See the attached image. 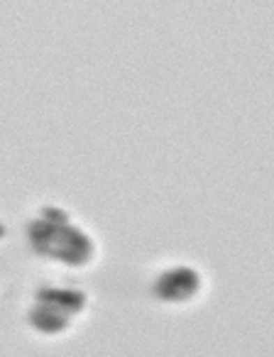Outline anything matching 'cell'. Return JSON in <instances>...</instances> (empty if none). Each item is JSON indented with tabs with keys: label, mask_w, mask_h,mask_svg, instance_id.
Here are the masks:
<instances>
[{
	"label": "cell",
	"mask_w": 274,
	"mask_h": 357,
	"mask_svg": "<svg viewBox=\"0 0 274 357\" xmlns=\"http://www.w3.org/2000/svg\"><path fill=\"white\" fill-rule=\"evenodd\" d=\"M27 240L35 255L66 267H86L96 257V243L59 206H45L27 225Z\"/></svg>",
	"instance_id": "6da1fadb"
},
{
	"label": "cell",
	"mask_w": 274,
	"mask_h": 357,
	"mask_svg": "<svg viewBox=\"0 0 274 357\" xmlns=\"http://www.w3.org/2000/svg\"><path fill=\"white\" fill-rule=\"evenodd\" d=\"M89 306V296L81 289L45 287L35 294L27 323L42 335H61Z\"/></svg>",
	"instance_id": "7a4b0ae2"
},
{
	"label": "cell",
	"mask_w": 274,
	"mask_h": 357,
	"mask_svg": "<svg viewBox=\"0 0 274 357\" xmlns=\"http://www.w3.org/2000/svg\"><path fill=\"white\" fill-rule=\"evenodd\" d=\"M201 291V274L199 269L189 264H176L157 274L152 284V296L165 303H186Z\"/></svg>",
	"instance_id": "3957f363"
},
{
	"label": "cell",
	"mask_w": 274,
	"mask_h": 357,
	"mask_svg": "<svg viewBox=\"0 0 274 357\" xmlns=\"http://www.w3.org/2000/svg\"><path fill=\"white\" fill-rule=\"evenodd\" d=\"M6 233H8V230H6V225H3V220H0V240L6 238Z\"/></svg>",
	"instance_id": "277c9868"
}]
</instances>
